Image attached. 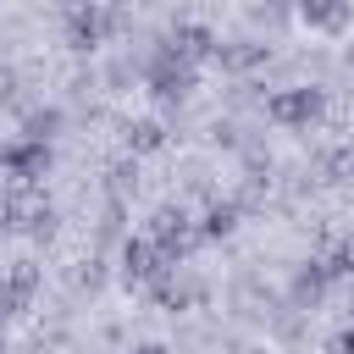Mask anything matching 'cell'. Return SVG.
I'll use <instances>...</instances> for the list:
<instances>
[{
  "instance_id": "obj_1",
  "label": "cell",
  "mask_w": 354,
  "mask_h": 354,
  "mask_svg": "<svg viewBox=\"0 0 354 354\" xmlns=\"http://www.w3.org/2000/svg\"><path fill=\"white\" fill-rule=\"evenodd\" d=\"M315 111H321V94L315 88H299V94H277L271 100V116L277 122H310Z\"/></svg>"
},
{
  "instance_id": "obj_2",
  "label": "cell",
  "mask_w": 354,
  "mask_h": 354,
  "mask_svg": "<svg viewBox=\"0 0 354 354\" xmlns=\"http://www.w3.org/2000/svg\"><path fill=\"white\" fill-rule=\"evenodd\" d=\"M44 160H50V149H44V144H22V149H6V166H11L17 177H33Z\"/></svg>"
},
{
  "instance_id": "obj_3",
  "label": "cell",
  "mask_w": 354,
  "mask_h": 354,
  "mask_svg": "<svg viewBox=\"0 0 354 354\" xmlns=\"http://www.w3.org/2000/svg\"><path fill=\"white\" fill-rule=\"evenodd\" d=\"M321 271H326V277H348V271H354V238H343V243L332 249V260H326Z\"/></svg>"
},
{
  "instance_id": "obj_4",
  "label": "cell",
  "mask_w": 354,
  "mask_h": 354,
  "mask_svg": "<svg viewBox=\"0 0 354 354\" xmlns=\"http://www.w3.org/2000/svg\"><path fill=\"white\" fill-rule=\"evenodd\" d=\"M221 232H232V205H216L205 221V238H221Z\"/></svg>"
},
{
  "instance_id": "obj_5",
  "label": "cell",
  "mask_w": 354,
  "mask_h": 354,
  "mask_svg": "<svg viewBox=\"0 0 354 354\" xmlns=\"http://www.w3.org/2000/svg\"><path fill=\"white\" fill-rule=\"evenodd\" d=\"M127 138H133V149H155V144H160V127H155V122H138Z\"/></svg>"
},
{
  "instance_id": "obj_6",
  "label": "cell",
  "mask_w": 354,
  "mask_h": 354,
  "mask_svg": "<svg viewBox=\"0 0 354 354\" xmlns=\"http://www.w3.org/2000/svg\"><path fill=\"white\" fill-rule=\"evenodd\" d=\"M149 260H155V254H149V243H127V266H133L138 277H149V271H155Z\"/></svg>"
},
{
  "instance_id": "obj_7",
  "label": "cell",
  "mask_w": 354,
  "mask_h": 354,
  "mask_svg": "<svg viewBox=\"0 0 354 354\" xmlns=\"http://www.w3.org/2000/svg\"><path fill=\"white\" fill-rule=\"evenodd\" d=\"M348 66H354V50H348Z\"/></svg>"
}]
</instances>
